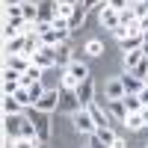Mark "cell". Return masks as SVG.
I'll return each instance as SVG.
<instances>
[{
  "label": "cell",
  "instance_id": "obj_1",
  "mask_svg": "<svg viewBox=\"0 0 148 148\" xmlns=\"http://www.w3.org/2000/svg\"><path fill=\"white\" fill-rule=\"evenodd\" d=\"M27 119L36 125V133H39V142L45 145L47 139H51V113H42V110H36V107H30V113H27Z\"/></svg>",
  "mask_w": 148,
  "mask_h": 148
},
{
  "label": "cell",
  "instance_id": "obj_2",
  "mask_svg": "<svg viewBox=\"0 0 148 148\" xmlns=\"http://www.w3.org/2000/svg\"><path fill=\"white\" fill-rule=\"evenodd\" d=\"M71 125H74L77 133H86V136H92V133L98 130V125H95V119H92L89 110H77V113H71Z\"/></svg>",
  "mask_w": 148,
  "mask_h": 148
},
{
  "label": "cell",
  "instance_id": "obj_3",
  "mask_svg": "<svg viewBox=\"0 0 148 148\" xmlns=\"http://www.w3.org/2000/svg\"><path fill=\"white\" fill-rule=\"evenodd\" d=\"M74 95H77V101H80L83 110H86V107H92V104H95V83H92V77H89V80H83L77 89H74Z\"/></svg>",
  "mask_w": 148,
  "mask_h": 148
},
{
  "label": "cell",
  "instance_id": "obj_4",
  "mask_svg": "<svg viewBox=\"0 0 148 148\" xmlns=\"http://www.w3.org/2000/svg\"><path fill=\"white\" fill-rule=\"evenodd\" d=\"M119 80H121V86H125V92H127V95H139V92L145 89V86H148V83H145L142 77H136L133 71H125Z\"/></svg>",
  "mask_w": 148,
  "mask_h": 148
},
{
  "label": "cell",
  "instance_id": "obj_5",
  "mask_svg": "<svg viewBox=\"0 0 148 148\" xmlns=\"http://www.w3.org/2000/svg\"><path fill=\"white\" fill-rule=\"evenodd\" d=\"M24 121H27V116H24V113H18V116H6L3 127H6V136H9V139H18V136H21Z\"/></svg>",
  "mask_w": 148,
  "mask_h": 148
},
{
  "label": "cell",
  "instance_id": "obj_6",
  "mask_svg": "<svg viewBox=\"0 0 148 148\" xmlns=\"http://www.w3.org/2000/svg\"><path fill=\"white\" fill-rule=\"evenodd\" d=\"M33 65H39L42 71L45 68H53L56 65V47H42V51L33 56Z\"/></svg>",
  "mask_w": 148,
  "mask_h": 148
},
{
  "label": "cell",
  "instance_id": "obj_7",
  "mask_svg": "<svg viewBox=\"0 0 148 148\" xmlns=\"http://www.w3.org/2000/svg\"><path fill=\"white\" fill-rule=\"evenodd\" d=\"M18 89H21V74L12 71V68H6L3 71V95H15Z\"/></svg>",
  "mask_w": 148,
  "mask_h": 148
},
{
  "label": "cell",
  "instance_id": "obj_8",
  "mask_svg": "<svg viewBox=\"0 0 148 148\" xmlns=\"http://www.w3.org/2000/svg\"><path fill=\"white\" fill-rule=\"evenodd\" d=\"M56 107H59V89H47L45 98L36 104V110H42V113H53Z\"/></svg>",
  "mask_w": 148,
  "mask_h": 148
},
{
  "label": "cell",
  "instance_id": "obj_9",
  "mask_svg": "<svg viewBox=\"0 0 148 148\" xmlns=\"http://www.w3.org/2000/svg\"><path fill=\"white\" fill-rule=\"evenodd\" d=\"M104 95H107V101H121L127 92H125V86H121V80H119V77H113V80H107Z\"/></svg>",
  "mask_w": 148,
  "mask_h": 148
},
{
  "label": "cell",
  "instance_id": "obj_10",
  "mask_svg": "<svg viewBox=\"0 0 148 148\" xmlns=\"http://www.w3.org/2000/svg\"><path fill=\"white\" fill-rule=\"evenodd\" d=\"M98 21H101V24H104L107 30H116L119 24H121L119 12H116V9H110V6H101V12H98Z\"/></svg>",
  "mask_w": 148,
  "mask_h": 148
},
{
  "label": "cell",
  "instance_id": "obj_11",
  "mask_svg": "<svg viewBox=\"0 0 148 148\" xmlns=\"http://www.w3.org/2000/svg\"><path fill=\"white\" fill-rule=\"evenodd\" d=\"M33 65V59L27 56V53H15V56H6V68H12V71H18V74H24Z\"/></svg>",
  "mask_w": 148,
  "mask_h": 148
},
{
  "label": "cell",
  "instance_id": "obj_12",
  "mask_svg": "<svg viewBox=\"0 0 148 148\" xmlns=\"http://www.w3.org/2000/svg\"><path fill=\"white\" fill-rule=\"evenodd\" d=\"M27 51V36H15V39H6V56H15Z\"/></svg>",
  "mask_w": 148,
  "mask_h": 148
},
{
  "label": "cell",
  "instance_id": "obj_13",
  "mask_svg": "<svg viewBox=\"0 0 148 148\" xmlns=\"http://www.w3.org/2000/svg\"><path fill=\"white\" fill-rule=\"evenodd\" d=\"M65 71L71 74V77H77L80 83H83V80H89V65H86L83 59H74V62H71V65H68Z\"/></svg>",
  "mask_w": 148,
  "mask_h": 148
},
{
  "label": "cell",
  "instance_id": "obj_14",
  "mask_svg": "<svg viewBox=\"0 0 148 148\" xmlns=\"http://www.w3.org/2000/svg\"><path fill=\"white\" fill-rule=\"evenodd\" d=\"M39 80H42V68H39V65H30L27 71L21 74V86H24V89H30V86L39 83Z\"/></svg>",
  "mask_w": 148,
  "mask_h": 148
},
{
  "label": "cell",
  "instance_id": "obj_15",
  "mask_svg": "<svg viewBox=\"0 0 148 148\" xmlns=\"http://www.w3.org/2000/svg\"><path fill=\"white\" fill-rule=\"evenodd\" d=\"M21 15H24V21H27V24H39V3L27 0L24 9H21Z\"/></svg>",
  "mask_w": 148,
  "mask_h": 148
},
{
  "label": "cell",
  "instance_id": "obj_16",
  "mask_svg": "<svg viewBox=\"0 0 148 148\" xmlns=\"http://www.w3.org/2000/svg\"><path fill=\"white\" fill-rule=\"evenodd\" d=\"M92 136H95V139H101V142H104L107 148H113V142L119 139V136H116V130H113V127H98V130L92 133Z\"/></svg>",
  "mask_w": 148,
  "mask_h": 148
},
{
  "label": "cell",
  "instance_id": "obj_17",
  "mask_svg": "<svg viewBox=\"0 0 148 148\" xmlns=\"http://www.w3.org/2000/svg\"><path fill=\"white\" fill-rule=\"evenodd\" d=\"M104 110H107V113H113L119 121H125V119H127V107H125V101H107Z\"/></svg>",
  "mask_w": 148,
  "mask_h": 148
},
{
  "label": "cell",
  "instance_id": "obj_18",
  "mask_svg": "<svg viewBox=\"0 0 148 148\" xmlns=\"http://www.w3.org/2000/svg\"><path fill=\"white\" fill-rule=\"evenodd\" d=\"M21 101H15V95H3V116H18L21 113Z\"/></svg>",
  "mask_w": 148,
  "mask_h": 148
},
{
  "label": "cell",
  "instance_id": "obj_19",
  "mask_svg": "<svg viewBox=\"0 0 148 148\" xmlns=\"http://www.w3.org/2000/svg\"><path fill=\"white\" fill-rule=\"evenodd\" d=\"M119 45H121V51H125V53L139 51V47L145 45V36H127V39H125V42H119Z\"/></svg>",
  "mask_w": 148,
  "mask_h": 148
},
{
  "label": "cell",
  "instance_id": "obj_20",
  "mask_svg": "<svg viewBox=\"0 0 148 148\" xmlns=\"http://www.w3.org/2000/svg\"><path fill=\"white\" fill-rule=\"evenodd\" d=\"M142 59H145L142 47H139V51H130V53H125V71H133V68H136V65L142 62Z\"/></svg>",
  "mask_w": 148,
  "mask_h": 148
},
{
  "label": "cell",
  "instance_id": "obj_21",
  "mask_svg": "<svg viewBox=\"0 0 148 148\" xmlns=\"http://www.w3.org/2000/svg\"><path fill=\"white\" fill-rule=\"evenodd\" d=\"M86 110H89V113H92V119H95V125H98V127H110V121H107V110H101L98 104L86 107Z\"/></svg>",
  "mask_w": 148,
  "mask_h": 148
},
{
  "label": "cell",
  "instance_id": "obj_22",
  "mask_svg": "<svg viewBox=\"0 0 148 148\" xmlns=\"http://www.w3.org/2000/svg\"><path fill=\"white\" fill-rule=\"evenodd\" d=\"M86 12H89V9H86L83 3H77V6H74V15L68 18V24H71V30H77V27H80V24L86 21Z\"/></svg>",
  "mask_w": 148,
  "mask_h": 148
},
{
  "label": "cell",
  "instance_id": "obj_23",
  "mask_svg": "<svg viewBox=\"0 0 148 148\" xmlns=\"http://www.w3.org/2000/svg\"><path fill=\"white\" fill-rule=\"evenodd\" d=\"M121 101H125L127 113H142V110H145V104L139 101V95H125V98H121Z\"/></svg>",
  "mask_w": 148,
  "mask_h": 148
},
{
  "label": "cell",
  "instance_id": "obj_24",
  "mask_svg": "<svg viewBox=\"0 0 148 148\" xmlns=\"http://www.w3.org/2000/svg\"><path fill=\"white\" fill-rule=\"evenodd\" d=\"M83 53H86V56H101V53H104V42H101V39H89L86 47H83Z\"/></svg>",
  "mask_w": 148,
  "mask_h": 148
},
{
  "label": "cell",
  "instance_id": "obj_25",
  "mask_svg": "<svg viewBox=\"0 0 148 148\" xmlns=\"http://www.w3.org/2000/svg\"><path fill=\"white\" fill-rule=\"evenodd\" d=\"M56 62H62L65 68H68V65L74 62V59H71V47H68V42H65V45H59V47H56Z\"/></svg>",
  "mask_w": 148,
  "mask_h": 148
},
{
  "label": "cell",
  "instance_id": "obj_26",
  "mask_svg": "<svg viewBox=\"0 0 148 148\" xmlns=\"http://www.w3.org/2000/svg\"><path fill=\"white\" fill-rule=\"evenodd\" d=\"M125 127H130V130H139V127H145L142 113H127V119H125Z\"/></svg>",
  "mask_w": 148,
  "mask_h": 148
},
{
  "label": "cell",
  "instance_id": "obj_27",
  "mask_svg": "<svg viewBox=\"0 0 148 148\" xmlns=\"http://www.w3.org/2000/svg\"><path fill=\"white\" fill-rule=\"evenodd\" d=\"M119 18H121V24H125V27H133V24L139 21V18H136V12H133V6L121 9V12H119Z\"/></svg>",
  "mask_w": 148,
  "mask_h": 148
},
{
  "label": "cell",
  "instance_id": "obj_28",
  "mask_svg": "<svg viewBox=\"0 0 148 148\" xmlns=\"http://www.w3.org/2000/svg\"><path fill=\"white\" fill-rule=\"evenodd\" d=\"M39 145H42L39 139H24V136L12 139V148H39Z\"/></svg>",
  "mask_w": 148,
  "mask_h": 148
},
{
  "label": "cell",
  "instance_id": "obj_29",
  "mask_svg": "<svg viewBox=\"0 0 148 148\" xmlns=\"http://www.w3.org/2000/svg\"><path fill=\"white\" fill-rule=\"evenodd\" d=\"M77 86H80V80H77V77H71V74L65 71V74H62V89H65V92H74Z\"/></svg>",
  "mask_w": 148,
  "mask_h": 148
},
{
  "label": "cell",
  "instance_id": "obj_30",
  "mask_svg": "<svg viewBox=\"0 0 148 148\" xmlns=\"http://www.w3.org/2000/svg\"><path fill=\"white\" fill-rule=\"evenodd\" d=\"M15 101H21V107H33V101H30V89H24V86H21V89L15 92Z\"/></svg>",
  "mask_w": 148,
  "mask_h": 148
},
{
  "label": "cell",
  "instance_id": "obj_31",
  "mask_svg": "<svg viewBox=\"0 0 148 148\" xmlns=\"http://www.w3.org/2000/svg\"><path fill=\"white\" fill-rule=\"evenodd\" d=\"M71 15H74L71 3H56V18H71Z\"/></svg>",
  "mask_w": 148,
  "mask_h": 148
},
{
  "label": "cell",
  "instance_id": "obj_32",
  "mask_svg": "<svg viewBox=\"0 0 148 148\" xmlns=\"http://www.w3.org/2000/svg\"><path fill=\"white\" fill-rule=\"evenodd\" d=\"M51 27H53V30H65V33H71L68 18H53V21H51Z\"/></svg>",
  "mask_w": 148,
  "mask_h": 148
},
{
  "label": "cell",
  "instance_id": "obj_33",
  "mask_svg": "<svg viewBox=\"0 0 148 148\" xmlns=\"http://www.w3.org/2000/svg\"><path fill=\"white\" fill-rule=\"evenodd\" d=\"M104 6H110V9H116V12H121V9H127V6H130V0H107Z\"/></svg>",
  "mask_w": 148,
  "mask_h": 148
},
{
  "label": "cell",
  "instance_id": "obj_34",
  "mask_svg": "<svg viewBox=\"0 0 148 148\" xmlns=\"http://www.w3.org/2000/svg\"><path fill=\"white\" fill-rule=\"evenodd\" d=\"M113 36H116V39H119V42H125V39H127V36H130V27H125V24H119V27L113 30Z\"/></svg>",
  "mask_w": 148,
  "mask_h": 148
},
{
  "label": "cell",
  "instance_id": "obj_35",
  "mask_svg": "<svg viewBox=\"0 0 148 148\" xmlns=\"http://www.w3.org/2000/svg\"><path fill=\"white\" fill-rule=\"evenodd\" d=\"M80 3H83L86 9H92V6H104V3H107V0H80Z\"/></svg>",
  "mask_w": 148,
  "mask_h": 148
},
{
  "label": "cell",
  "instance_id": "obj_36",
  "mask_svg": "<svg viewBox=\"0 0 148 148\" xmlns=\"http://www.w3.org/2000/svg\"><path fill=\"white\" fill-rule=\"evenodd\" d=\"M139 27H142V36H145V33H148V15H145V18H139Z\"/></svg>",
  "mask_w": 148,
  "mask_h": 148
},
{
  "label": "cell",
  "instance_id": "obj_37",
  "mask_svg": "<svg viewBox=\"0 0 148 148\" xmlns=\"http://www.w3.org/2000/svg\"><path fill=\"white\" fill-rule=\"evenodd\" d=\"M89 142H92V148H107V145H104L101 139H95V136H89Z\"/></svg>",
  "mask_w": 148,
  "mask_h": 148
},
{
  "label": "cell",
  "instance_id": "obj_38",
  "mask_svg": "<svg viewBox=\"0 0 148 148\" xmlns=\"http://www.w3.org/2000/svg\"><path fill=\"white\" fill-rule=\"evenodd\" d=\"M113 148H127V142H125V139H121V136H119V139L113 142Z\"/></svg>",
  "mask_w": 148,
  "mask_h": 148
},
{
  "label": "cell",
  "instance_id": "obj_39",
  "mask_svg": "<svg viewBox=\"0 0 148 148\" xmlns=\"http://www.w3.org/2000/svg\"><path fill=\"white\" fill-rule=\"evenodd\" d=\"M56 3H71V6H77L80 0H56Z\"/></svg>",
  "mask_w": 148,
  "mask_h": 148
},
{
  "label": "cell",
  "instance_id": "obj_40",
  "mask_svg": "<svg viewBox=\"0 0 148 148\" xmlns=\"http://www.w3.org/2000/svg\"><path fill=\"white\" fill-rule=\"evenodd\" d=\"M142 121H145V125H148V107L142 110Z\"/></svg>",
  "mask_w": 148,
  "mask_h": 148
},
{
  "label": "cell",
  "instance_id": "obj_41",
  "mask_svg": "<svg viewBox=\"0 0 148 148\" xmlns=\"http://www.w3.org/2000/svg\"><path fill=\"white\" fill-rule=\"evenodd\" d=\"M142 53H145V59H148V42H145V45H142Z\"/></svg>",
  "mask_w": 148,
  "mask_h": 148
},
{
  "label": "cell",
  "instance_id": "obj_42",
  "mask_svg": "<svg viewBox=\"0 0 148 148\" xmlns=\"http://www.w3.org/2000/svg\"><path fill=\"white\" fill-rule=\"evenodd\" d=\"M133 3H142V0H130V6H133Z\"/></svg>",
  "mask_w": 148,
  "mask_h": 148
},
{
  "label": "cell",
  "instance_id": "obj_43",
  "mask_svg": "<svg viewBox=\"0 0 148 148\" xmlns=\"http://www.w3.org/2000/svg\"><path fill=\"white\" fill-rule=\"evenodd\" d=\"M145 42H148V33H145Z\"/></svg>",
  "mask_w": 148,
  "mask_h": 148
}]
</instances>
